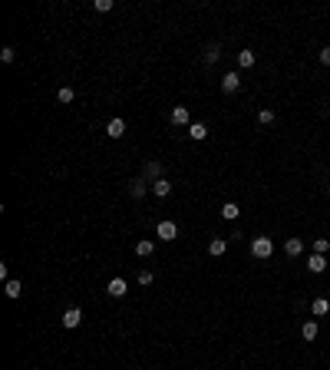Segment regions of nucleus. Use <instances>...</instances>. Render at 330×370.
<instances>
[{
    "instance_id": "nucleus-1",
    "label": "nucleus",
    "mask_w": 330,
    "mask_h": 370,
    "mask_svg": "<svg viewBox=\"0 0 330 370\" xmlns=\"http://www.w3.org/2000/svg\"><path fill=\"white\" fill-rule=\"evenodd\" d=\"M271 251H274V241L271 238H254L251 241V255H254V258H271Z\"/></svg>"
},
{
    "instance_id": "nucleus-2",
    "label": "nucleus",
    "mask_w": 330,
    "mask_h": 370,
    "mask_svg": "<svg viewBox=\"0 0 330 370\" xmlns=\"http://www.w3.org/2000/svg\"><path fill=\"white\" fill-rule=\"evenodd\" d=\"M156 235H159L162 241H175V238H178V225H175V222H159Z\"/></svg>"
},
{
    "instance_id": "nucleus-3",
    "label": "nucleus",
    "mask_w": 330,
    "mask_h": 370,
    "mask_svg": "<svg viewBox=\"0 0 330 370\" xmlns=\"http://www.w3.org/2000/svg\"><path fill=\"white\" fill-rule=\"evenodd\" d=\"M80 321H82V311H80V307H66V311H63V327H66V331L80 327Z\"/></svg>"
},
{
    "instance_id": "nucleus-4",
    "label": "nucleus",
    "mask_w": 330,
    "mask_h": 370,
    "mask_svg": "<svg viewBox=\"0 0 330 370\" xmlns=\"http://www.w3.org/2000/svg\"><path fill=\"white\" fill-rule=\"evenodd\" d=\"M106 136H109V139H122V136H126V119H119V116H116V119H109Z\"/></svg>"
},
{
    "instance_id": "nucleus-5",
    "label": "nucleus",
    "mask_w": 330,
    "mask_h": 370,
    "mask_svg": "<svg viewBox=\"0 0 330 370\" xmlns=\"http://www.w3.org/2000/svg\"><path fill=\"white\" fill-rule=\"evenodd\" d=\"M149 192V179H132V182H129V195H132V198H142V195Z\"/></svg>"
},
{
    "instance_id": "nucleus-6",
    "label": "nucleus",
    "mask_w": 330,
    "mask_h": 370,
    "mask_svg": "<svg viewBox=\"0 0 330 370\" xmlns=\"http://www.w3.org/2000/svg\"><path fill=\"white\" fill-rule=\"evenodd\" d=\"M238 86H241L238 73H225V76H221V92H238Z\"/></svg>"
},
{
    "instance_id": "nucleus-7",
    "label": "nucleus",
    "mask_w": 330,
    "mask_h": 370,
    "mask_svg": "<svg viewBox=\"0 0 330 370\" xmlns=\"http://www.w3.org/2000/svg\"><path fill=\"white\" fill-rule=\"evenodd\" d=\"M142 179H149V182H156V179H162V166H159L156 159L142 166Z\"/></svg>"
},
{
    "instance_id": "nucleus-8",
    "label": "nucleus",
    "mask_w": 330,
    "mask_h": 370,
    "mask_svg": "<svg viewBox=\"0 0 330 370\" xmlns=\"http://www.w3.org/2000/svg\"><path fill=\"white\" fill-rule=\"evenodd\" d=\"M307 268H311V275H324V271H327V258L314 251V255H311V261H307Z\"/></svg>"
},
{
    "instance_id": "nucleus-9",
    "label": "nucleus",
    "mask_w": 330,
    "mask_h": 370,
    "mask_svg": "<svg viewBox=\"0 0 330 370\" xmlns=\"http://www.w3.org/2000/svg\"><path fill=\"white\" fill-rule=\"evenodd\" d=\"M106 291H109V297H126L129 284H126V281H122V278H112V281H109V287H106Z\"/></svg>"
},
{
    "instance_id": "nucleus-10",
    "label": "nucleus",
    "mask_w": 330,
    "mask_h": 370,
    "mask_svg": "<svg viewBox=\"0 0 330 370\" xmlns=\"http://www.w3.org/2000/svg\"><path fill=\"white\" fill-rule=\"evenodd\" d=\"M301 251H304V241L301 238H287L284 241V255H287V258H297Z\"/></svg>"
},
{
    "instance_id": "nucleus-11",
    "label": "nucleus",
    "mask_w": 330,
    "mask_h": 370,
    "mask_svg": "<svg viewBox=\"0 0 330 370\" xmlns=\"http://www.w3.org/2000/svg\"><path fill=\"white\" fill-rule=\"evenodd\" d=\"M172 192V182H168V179H156V182H152V195H159V198H165V195Z\"/></svg>"
},
{
    "instance_id": "nucleus-12",
    "label": "nucleus",
    "mask_w": 330,
    "mask_h": 370,
    "mask_svg": "<svg viewBox=\"0 0 330 370\" xmlns=\"http://www.w3.org/2000/svg\"><path fill=\"white\" fill-rule=\"evenodd\" d=\"M168 119H172L175 126H188V109H185V106H175V109L168 112Z\"/></svg>"
},
{
    "instance_id": "nucleus-13",
    "label": "nucleus",
    "mask_w": 330,
    "mask_h": 370,
    "mask_svg": "<svg viewBox=\"0 0 330 370\" xmlns=\"http://www.w3.org/2000/svg\"><path fill=\"white\" fill-rule=\"evenodd\" d=\"M238 215H241V208H238L235 202H225V205H221V218H225V222H235Z\"/></svg>"
},
{
    "instance_id": "nucleus-14",
    "label": "nucleus",
    "mask_w": 330,
    "mask_h": 370,
    "mask_svg": "<svg viewBox=\"0 0 330 370\" xmlns=\"http://www.w3.org/2000/svg\"><path fill=\"white\" fill-rule=\"evenodd\" d=\"M152 251H156V241H152V238H142V241L136 245V255H139V258H149Z\"/></svg>"
},
{
    "instance_id": "nucleus-15",
    "label": "nucleus",
    "mask_w": 330,
    "mask_h": 370,
    "mask_svg": "<svg viewBox=\"0 0 330 370\" xmlns=\"http://www.w3.org/2000/svg\"><path fill=\"white\" fill-rule=\"evenodd\" d=\"M188 136H192L195 142H202V139L208 136V126H205V122H192V126H188Z\"/></svg>"
},
{
    "instance_id": "nucleus-16",
    "label": "nucleus",
    "mask_w": 330,
    "mask_h": 370,
    "mask_svg": "<svg viewBox=\"0 0 330 370\" xmlns=\"http://www.w3.org/2000/svg\"><path fill=\"white\" fill-rule=\"evenodd\" d=\"M311 311H314L317 317L327 314V311H330V301H327V297H314V301H311Z\"/></svg>"
},
{
    "instance_id": "nucleus-17",
    "label": "nucleus",
    "mask_w": 330,
    "mask_h": 370,
    "mask_svg": "<svg viewBox=\"0 0 330 370\" xmlns=\"http://www.w3.org/2000/svg\"><path fill=\"white\" fill-rule=\"evenodd\" d=\"M254 63H257L254 50H241V53H238V66H245V70H248V66H254Z\"/></svg>"
},
{
    "instance_id": "nucleus-18",
    "label": "nucleus",
    "mask_w": 330,
    "mask_h": 370,
    "mask_svg": "<svg viewBox=\"0 0 330 370\" xmlns=\"http://www.w3.org/2000/svg\"><path fill=\"white\" fill-rule=\"evenodd\" d=\"M225 248H228V241H225V238H215V241L208 245V255H215V258H218V255H225Z\"/></svg>"
},
{
    "instance_id": "nucleus-19",
    "label": "nucleus",
    "mask_w": 330,
    "mask_h": 370,
    "mask_svg": "<svg viewBox=\"0 0 330 370\" xmlns=\"http://www.w3.org/2000/svg\"><path fill=\"white\" fill-rule=\"evenodd\" d=\"M218 56H221V46H218V43H208V46H205V63H215Z\"/></svg>"
},
{
    "instance_id": "nucleus-20",
    "label": "nucleus",
    "mask_w": 330,
    "mask_h": 370,
    "mask_svg": "<svg viewBox=\"0 0 330 370\" xmlns=\"http://www.w3.org/2000/svg\"><path fill=\"white\" fill-rule=\"evenodd\" d=\"M20 294H23V287H20V281H7V297H10V301H17Z\"/></svg>"
},
{
    "instance_id": "nucleus-21",
    "label": "nucleus",
    "mask_w": 330,
    "mask_h": 370,
    "mask_svg": "<svg viewBox=\"0 0 330 370\" xmlns=\"http://www.w3.org/2000/svg\"><path fill=\"white\" fill-rule=\"evenodd\" d=\"M301 334H304V341H314V337H317V324H314V321H307V324L301 327Z\"/></svg>"
},
{
    "instance_id": "nucleus-22",
    "label": "nucleus",
    "mask_w": 330,
    "mask_h": 370,
    "mask_svg": "<svg viewBox=\"0 0 330 370\" xmlns=\"http://www.w3.org/2000/svg\"><path fill=\"white\" fill-rule=\"evenodd\" d=\"M92 10H96V13H109L112 0H92Z\"/></svg>"
},
{
    "instance_id": "nucleus-23",
    "label": "nucleus",
    "mask_w": 330,
    "mask_h": 370,
    "mask_svg": "<svg viewBox=\"0 0 330 370\" xmlns=\"http://www.w3.org/2000/svg\"><path fill=\"white\" fill-rule=\"evenodd\" d=\"M257 122H261V126H271V122H274V112H271V109H261V112H257Z\"/></svg>"
},
{
    "instance_id": "nucleus-24",
    "label": "nucleus",
    "mask_w": 330,
    "mask_h": 370,
    "mask_svg": "<svg viewBox=\"0 0 330 370\" xmlns=\"http://www.w3.org/2000/svg\"><path fill=\"white\" fill-rule=\"evenodd\" d=\"M56 96H60V102H73V99H76V92L70 90V86H63V90L56 92Z\"/></svg>"
},
{
    "instance_id": "nucleus-25",
    "label": "nucleus",
    "mask_w": 330,
    "mask_h": 370,
    "mask_svg": "<svg viewBox=\"0 0 330 370\" xmlns=\"http://www.w3.org/2000/svg\"><path fill=\"white\" fill-rule=\"evenodd\" d=\"M327 248H330V241H327V238H314V251H317V255H324Z\"/></svg>"
},
{
    "instance_id": "nucleus-26",
    "label": "nucleus",
    "mask_w": 330,
    "mask_h": 370,
    "mask_svg": "<svg viewBox=\"0 0 330 370\" xmlns=\"http://www.w3.org/2000/svg\"><path fill=\"white\" fill-rule=\"evenodd\" d=\"M13 46H3V50H0V60H3V63H13Z\"/></svg>"
},
{
    "instance_id": "nucleus-27",
    "label": "nucleus",
    "mask_w": 330,
    "mask_h": 370,
    "mask_svg": "<svg viewBox=\"0 0 330 370\" xmlns=\"http://www.w3.org/2000/svg\"><path fill=\"white\" fill-rule=\"evenodd\" d=\"M139 284H152V271H139Z\"/></svg>"
},
{
    "instance_id": "nucleus-28",
    "label": "nucleus",
    "mask_w": 330,
    "mask_h": 370,
    "mask_svg": "<svg viewBox=\"0 0 330 370\" xmlns=\"http://www.w3.org/2000/svg\"><path fill=\"white\" fill-rule=\"evenodd\" d=\"M321 63L330 66V46H324V50H321Z\"/></svg>"
},
{
    "instance_id": "nucleus-29",
    "label": "nucleus",
    "mask_w": 330,
    "mask_h": 370,
    "mask_svg": "<svg viewBox=\"0 0 330 370\" xmlns=\"http://www.w3.org/2000/svg\"><path fill=\"white\" fill-rule=\"evenodd\" d=\"M327 195H330V185H327Z\"/></svg>"
}]
</instances>
